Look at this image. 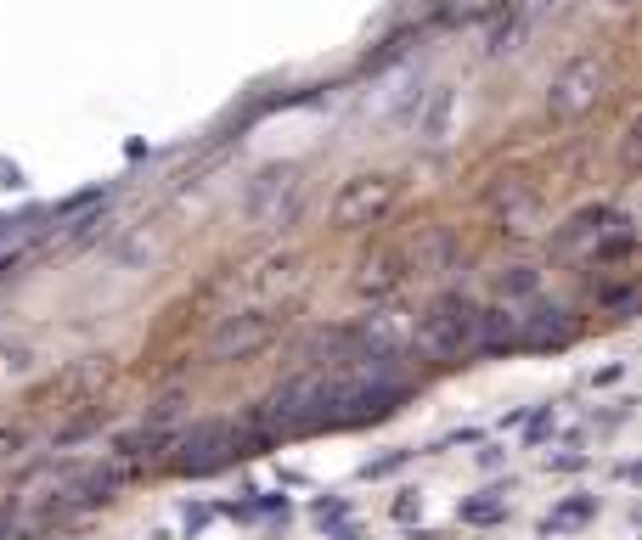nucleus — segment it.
Instances as JSON below:
<instances>
[{
    "instance_id": "5",
    "label": "nucleus",
    "mask_w": 642,
    "mask_h": 540,
    "mask_svg": "<svg viewBox=\"0 0 642 540\" xmlns=\"http://www.w3.org/2000/svg\"><path fill=\"white\" fill-rule=\"evenodd\" d=\"M501 513H507L501 501H468V506H462V518H468V524H496Z\"/></svg>"
},
{
    "instance_id": "2",
    "label": "nucleus",
    "mask_w": 642,
    "mask_h": 540,
    "mask_svg": "<svg viewBox=\"0 0 642 540\" xmlns=\"http://www.w3.org/2000/svg\"><path fill=\"white\" fill-rule=\"evenodd\" d=\"M181 456H175V467L181 472H209V467H220L231 451H243V428L237 422H203V428H192L181 445H175Z\"/></svg>"
},
{
    "instance_id": "3",
    "label": "nucleus",
    "mask_w": 642,
    "mask_h": 540,
    "mask_svg": "<svg viewBox=\"0 0 642 540\" xmlns=\"http://www.w3.org/2000/svg\"><path fill=\"white\" fill-rule=\"evenodd\" d=\"M270 332H277V321H265V316H259V321H254V316H237V321H226V327L215 332L209 355H220V360H226V355H249V349L265 344Z\"/></svg>"
},
{
    "instance_id": "1",
    "label": "nucleus",
    "mask_w": 642,
    "mask_h": 540,
    "mask_svg": "<svg viewBox=\"0 0 642 540\" xmlns=\"http://www.w3.org/2000/svg\"><path fill=\"white\" fill-rule=\"evenodd\" d=\"M423 349L439 360H462L468 349H480V310L468 298H439L423 316Z\"/></svg>"
},
{
    "instance_id": "4",
    "label": "nucleus",
    "mask_w": 642,
    "mask_h": 540,
    "mask_svg": "<svg viewBox=\"0 0 642 540\" xmlns=\"http://www.w3.org/2000/svg\"><path fill=\"white\" fill-rule=\"evenodd\" d=\"M569 338V321L558 304H535L530 316H519V344H564Z\"/></svg>"
},
{
    "instance_id": "6",
    "label": "nucleus",
    "mask_w": 642,
    "mask_h": 540,
    "mask_svg": "<svg viewBox=\"0 0 642 540\" xmlns=\"http://www.w3.org/2000/svg\"><path fill=\"white\" fill-rule=\"evenodd\" d=\"M586 513H592V506H586V501H569V506H564V513H558L553 524H581Z\"/></svg>"
}]
</instances>
